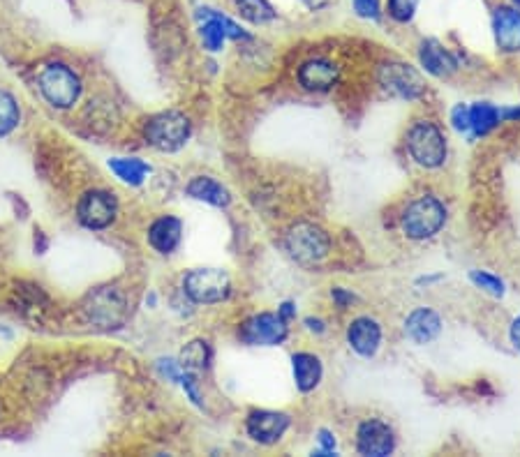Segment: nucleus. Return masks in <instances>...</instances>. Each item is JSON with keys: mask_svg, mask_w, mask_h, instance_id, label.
Wrapping results in <instances>:
<instances>
[{"mask_svg": "<svg viewBox=\"0 0 520 457\" xmlns=\"http://www.w3.org/2000/svg\"><path fill=\"white\" fill-rule=\"evenodd\" d=\"M197 33L202 40V47L208 54H220L225 49L227 40L234 42H250L252 35L245 31L239 21L229 17V14L215 10V7L199 5L195 10Z\"/></svg>", "mask_w": 520, "mask_h": 457, "instance_id": "1", "label": "nucleus"}, {"mask_svg": "<svg viewBox=\"0 0 520 457\" xmlns=\"http://www.w3.org/2000/svg\"><path fill=\"white\" fill-rule=\"evenodd\" d=\"M447 224V206L433 194L414 199L412 204H407L400 217V229L410 241H428L435 238Z\"/></svg>", "mask_w": 520, "mask_h": 457, "instance_id": "2", "label": "nucleus"}, {"mask_svg": "<svg viewBox=\"0 0 520 457\" xmlns=\"http://www.w3.org/2000/svg\"><path fill=\"white\" fill-rule=\"evenodd\" d=\"M407 153L423 169H440L447 162L449 144L442 127L433 121H416L407 132Z\"/></svg>", "mask_w": 520, "mask_h": 457, "instance_id": "3", "label": "nucleus"}, {"mask_svg": "<svg viewBox=\"0 0 520 457\" xmlns=\"http://www.w3.org/2000/svg\"><path fill=\"white\" fill-rule=\"evenodd\" d=\"M192 123L181 111H162L146 121V144L160 153H178L190 141Z\"/></svg>", "mask_w": 520, "mask_h": 457, "instance_id": "4", "label": "nucleus"}, {"mask_svg": "<svg viewBox=\"0 0 520 457\" xmlns=\"http://www.w3.org/2000/svg\"><path fill=\"white\" fill-rule=\"evenodd\" d=\"M40 93L54 109H72L81 97V79L79 74L65 63H49L42 67L40 77Z\"/></svg>", "mask_w": 520, "mask_h": 457, "instance_id": "5", "label": "nucleus"}, {"mask_svg": "<svg viewBox=\"0 0 520 457\" xmlns=\"http://www.w3.org/2000/svg\"><path fill=\"white\" fill-rule=\"evenodd\" d=\"M285 247L296 264L315 266L331 252V236L312 222H296L285 236Z\"/></svg>", "mask_w": 520, "mask_h": 457, "instance_id": "6", "label": "nucleus"}, {"mask_svg": "<svg viewBox=\"0 0 520 457\" xmlns=\"http://www.w3.org/2000/svg\"><path fill=\"white\" fill-rule=\"evenodd\" d=\"M86 319L98 328H121L130 317V298L118 287H102L88 296L84 305Z\"/></svg>", "mask_w": 520, "mask_h": 457, "instance_id": "7", "label": "nucleus"}, {"mask_svg": "<svg viewBox=\"0 0 520 457\" xmlns=\"http://www.w3.org/2000/svg\"><path fill=\"white\" fill-rule=\"evenodd\" d=\"M183 294L197 305H215L227 301L232 294V280L220 268H192L183 275Z\"/></svg>", "mask_w": 520, "mask_h": 457, "instance_id": "8", "label": "nucleus"}, {"mask_svg": "<svg viewBox=\"0 0 520 457\" xmlns=\"http://www.w3.org/2000/svg\"><path fill=\"white\" fill-rule=\"evenodd\" d=\"M289 337V324L278 312L252 314L239 326V340L248 347H280Z\"/></svg>", "mask_w": 520, "mask_h": 457, "instance_id": "9", "label": "nucleus"}, {"mask_svg": "<svg viewBox=\"0 0 520 457\" xmlns=\"http://www.w3.org/2000/svg\"><path fill=\"white\" fill-rule=\"evenodd\" d=\"M377 81L386 93L400 100H419L426 93V81L421 72L403 61H389L377 72Z\"/></svg>", "mask_w": 520, "mask_h": 457, "instance_id": "10", "label": "nucleus"}, {"mask_svg": "<svg viewBox=\"0 0 520 457\" xmlns=\"http://www.w3.org/2000/svg\"><path fill=\"white\" fill-rule=\"evenodd\" d=\"M118 217V199L107 190H88L77 204V220L91 231L109 229Z\"/></svg>", "mask_w": 520, "mask_h": 457, "instance_id": "11", "label": "nucleus"}, {"mask_svg": "<svg viewBox=\"0 0 520 457\" xmlns=\"http://www.w3.org/2000/svg\"><path fill=\"white\" fill-rule=\"evenodd\" d=\"M289 427H292V418L285 411L255 409L245 418V432H248V437L262 446L278 444Z\"/></svg>", "mask_w": 520, "mask_h": 457, "instance_id": "12", "label": "nucleus"}, {"mask_svg": "<svg viewBox=\"0 0 520 457\" xmlns=\"http://www.w3.org/2000/svg\"><path fill=\"white\" fill-rule=\"evenodd\" d=\"M490 28H493V40L500 54H520V7L509 3L495 5L490 14Z\"/></svg>", "mask_w": 520, "mask_h": 457, "instance_id": "13", "label": "nucleus"}, {"mask_svg": "<svg viewBox=\"0 0 520 457\" xmlns=\"http://www.w3.org/2000/svg\"><path fill=\"white\" fill-rule=\"evenodd\" d=\"M356 451L368 457H386L396 451V432L382 418H368L356 430Z\"/></svg>", "mask_w": 520, "mask_h": 457, "instance_id": "14", "label": "nucleus"}, {"mask_svg": "<svg viewBox=\"0 0 520 457\" xmlns=\"http://www.w3.org/2000/svg\"><path fill=\"white\" fill-rule=\"evenodd\" d=\"M296 79L303 91L308 93H329L333 86L338 84L340 70L338 65L329 61V58H308L306 63H301L299 72H296Z\"/></svg>", "mask_w": 520, "mask_h": 457, "instance_id": "15", "label": "nucleus"}, {"mask_svg": "<svg viewBox=\"0 0 520 457\" xmlns=\"http://www.w3.org/2000/svg\"><path fill=\"white\" fill-rule=\"evenodd\" d=\"M382 324L373 317H356L347 326V344L361 358H373L382 347Z\"/></svg>", "mask_w": 520, "mask_h": 457, "instance_id": "16", "label": "nucleus"}, {"mask_svg": "<svg viewBox=\"0 0 520 457\" xmlns=\"http://www.w3.org/2000/svg\"><path fill=\"white\" fill-rule=\"evenodd\" d=\"M419 63L435 79H449L451 74L458 72L456 56L440 40H433V37L419 44Z\"/></svg>", "mask_w": 520, "mask_h": 457, "instance_id": "17", "label": "nucleus"}, {"mask_svg": "<svg viewBox=\"0 0 520 457\" xmlns=\"http://www.w3.org/2000/svg\"><path fill=\"white\" fill-rule=\"evenodd\" d=\"M442 317L433 307H416L405 319V335L414 344H430L442 335Z\"/></svg>", "mask_w": 520, "mask_h": 457, "instance_id": "18", "label": "nucleus"}, {"mask_svg": "<svg viewBox=\"0 0 520 457\" xmlns=\"http://www.w3.org/2000/svg\"><path fill=\"white\" fill-rule=\"evenodd\" d=\"M183 238V222L174 215H162L148 227V245L158 254H172Z\"/></svg>", "mask_w": 520, "mask_h": 457, "instance_id": "19", "label": "nucleus"}, {"mask_svg": "<svg viewBox=\"0 0 520 457\" xmlns=\"http://www.w3.org/2000/svg\"><path fill=\"white\" fill-rule=\"evenodd\" d=\"M292 372H294V384L301 393H312L322 384L324 377V365L322 358L310 354V351H299L292 356Z\"/></svg>", "mask_w": 520, "mask_h": 457, "instance_id": "20", "label": "nucleus"}, {"mask_svg": "<svg viewBox=\"0 0 520 457\" xmlns=\"http://www.w3.org/2000/svg\"><path fill=\"white\" fill-rule=\"evenodd\" d=\"M185 192H188L190 199L215 208H227L232 204V194H229L227 187L211 176H195L185 187Z\"/></svg>", "mask_w": 520, "mask_h": 457, "instance_id": "21", "label": "nucleus"}, {"mask_svg": "<svg viewBox=\"0 0 520 457\" xmlns=\"http://www.w3.org/2000/svg\"><path fill=\"white\" fill-rule=\"evenodd\" d=\"M109 169L118 181L130 185V187H139L146 183V178L151 176V164L139 160V157H111L109 160Z\"/></svg>", "mask_w": 520, "mask_h": 457, "instance_id": "22", "label": "nucleus"}, {"mask_svg": "<svg viewBox=\"0 0 520 457\" xmlns=\"http://www.w3.org/2000/svg\"><path fill=\"white\" fill-rule=\"evenodd\" d=\"M236 14L252 26H269L278 21V10L271 0H232Z\"/></svg>", "mask_w": 520, "mask_h": 457, "instance_id": "23", "label": "nucleus"}, {"mask_svg": "<svg viewBox=\"0 0 520 457\" xmlns=\"http://www.w3.org/2000/svg\"><path fill=\"white\" fill-rule=\"evenodd\" d=\"M502 123L500 109L490 102H477L470 107V132L474 137H486Z\"/></svg>", "mask_w": 520, "mask_h": 457, "instance_id": "24", "label": "nucleus"}, {"mask_svg": "<svg viewBox=\"0 0 520 457\" xmlns=\"http://www.w3.org/2000/svg\"><path fill=\"white\" fill-rule=\"evenodd\" d=\"M211 358H213V349L211 344H208V340H192L183 347L181 356H178V363H181L183 370H190L197 374L211 365Z\"/></svg>", "mask_w": 520, "mask_h": 457, "instance_id": "25", "label": "nucleus"}, {"mask_svg": "<svg viewBox=\"0 0 520 457\" xmlns=\"http://www.w3.org/2000/svg\"><path fill=\"white\" fill-rule=\"evenodd\" d=\"M21 123V109L12 93L0 91V139L17 130Z\"/></svg>", "mask_w": 520, "mask_h": 457, "instance_id": "26", "label": "nucleus"}, {"mask_svg": "<svg viewBox=\"0 0 520 457\" xmlns=\"http://www.w3.org/2000/svg\"><path fill=\"white\" fill-rule=\"evenodd\" d=\"M421 0H386L384 14L400 26H410L419 12Z\"/></svg>", "mask_w": 520, "mask_h": 457, "instance_id": "27", "label": "nucleus"}, {"mask_svg": "<svg viewBox=\"0 0 520 457\" xmlns=\"http://www.w3.org/2000/svg\"><path fill=\"white\" fill-rule=\"evenodd\" d=\"M470 280L474 282V287L486 291V294H490L493 298H502L507 294V284H504L500 275H493L488 271H472Z\"/></svg>", "mask_w": 520, "mask_h": 457, "instance_id": "28", "label": "nucleus"}, {"mask_svg": "<svg viewBox=\"0 0 520 457\" xmlns=\"http://www.w3.org/2000/svg\"><path fill=\"white\" fill-rule=\"evenodd\" d=\"M349 3H352V12L363 21L380 24V21L384 19L382 0H349Z\"/></svg>", "mask_w": 520, "mask_h": 457, "instance_id": "29", "label": "nucleus"}, {"mask_svg": "<svg viewBox=\"0 0 520 457\" xmlns=\"http://www.w3.org/2000/svg\"><path fill=\"white\" fill-rule=\"evenodd\" d=\"M451 125H453V130L460 134L470 132V107H467V104H458V107H453Z\"/></svg>", "mask_w": 520, "mask_h": 457, "instance_id": "30", "label": "nucleus"}, {"mask_svg": "<svg viewBox=\"0 0 520 457\" xmlns=\"http://www.w3.org/2000/svg\"><path fill=\"white\" fill-rule=\"evenodd\" d=\"M158 372L162 374V377H165L167 381H181V377H183V367H181V363L178 361H172V358H162V361H158Z\"/></svg>", "mask_w": 520, "mask_h": 457, "instance_id": "31", "label": "nucleus"}, {"mask_svg": "<svg viewBox=\"0 0 520 457\" xmlns=\"http://www.w3.org/2000/svg\"><path fill=\"white\" fill-rule=\"evenodd\" d=\"M317 441H319V448H317V453H312V455H319V457L336 455V437H333V432L319 430L317 432Z\"/></svg>", "mask_w": 520, "mask_h": 457, "instance_id": "32", "label": "nucleus"}, {"mask_svg": "<svg viewBox=\"0 0 520 457\" xmlns=\"http://www.w3.org/2000/svg\"><path fill=\"white\" fill-rule=\"evenodd\" d=\"M331 301L336 303L340 310H347V307H352L356 303V296L352 294V291H347L343 287H333L331 289Z\"/></svg>", "mask_w": 520, "mask_h": 457, "instance_id": "33", "label": "nucleus"}, {"mask_svg": "<svg viewBox=\"0 0 520 457\" xmlns=\"http://www.w3.org/2000/svg\"><path fill=\"white\" fill-rule=\"evenodd\" d=\"M299 3L303 5V10L308 12H324L333 5V0H299Z\"/></svg>", "mask_w": 520, "mask_h": 457, "instance_id": "34", "label": "nucleus"}, {"mask_svg": "<svg viewBox=\"0 0 520 457\" xmlns=\"http://www.w3.org/2000/svg\"><path fill=\"white\" fill-rule=\"evenodd\" d=\"M303 326H306L308 333H315V335L326 333V324L319 317H308L306 321H303Z\"/></svg>", "mask_w": 520, "mask_h": 457, "instance_id": "35", "label": "nucleus"}, {"mask_svg": "<svg viewBox=\"0 0 520 457\" xmlns=\"http://www.w3.org/2000/svg\"><path fill=\"white\" fill-rule=\"evenodd\" d=\"M509 340H511V344H514V349L516 351H520V314L518 317L511 321V326H509Z\"/></svg>", "mask_w": 520, "mask_h": 457, "instance_id": "36", "label": "nucleus"}, {"mask_svg": "<svg viewBox=\"0 0 520 457\" xmlns=\"http://www.w3.org/2000/svg\"><path fill=\"white\" fill-rule=\"evenodd\" d=\"M278 314H280V317L285 319L287 324H289V321H292V319L296 317V303H292V301H285V303H282V305L278 307Z\"/></svg>", "mask_w": 520, "mask_h": 457, "instance_id": "37", "label": "nucleus"}, {"mask_svg": "<svg viewBox=\"0 0 520 457\" xmlns=\"http://www.w3.org/2000/svg\"><path fill=\"white\" fill-rule=\"evenodd\" d=\"M500 116H502V121H507V123H520V104H516V107H509V109H500Z\"/></svg>", "mask_w": 520, "mask_h": 457, "instance_id": "38", "label": "nucleus"}, {"mask_svg": "<svg viewBox=\"0 0 520 457\" xmlns=\"http://www.w3.org/2000/svg\"><path fill=\"white\" fill-rule=\"evenodd\" d=\"M509 5H514V7H520V0H509Z\"/></svg>", "mask_w": 520, "mask_h": 457, "instance_id": "39", "label": "nucleus"}]
</instances>
